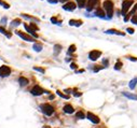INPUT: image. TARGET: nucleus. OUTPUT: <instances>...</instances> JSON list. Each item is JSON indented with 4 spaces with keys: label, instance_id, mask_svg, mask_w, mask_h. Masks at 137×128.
Returning <instances> with one entry per match:
<instances>
[{
    "label": "nucleus",
    "instance_id": "1",
    "mask_svg": "<svg viewBox=\"0 0 137 128\" xmlns=\"http://www.w3.org/2000/svg\"><path fill=\"white\" fill-rule=\"evenodd\" d=\"M103 5H104V9L106 10L108 17H111L112 13H113V3H112V1L111 0H105Z\"/></svg>",
    "mask_w": 137,
    "mask_h": 128
},
{
    "label": "nucleus",
    "instance_id": "2",
    "mask_svg": "<svg viewBox=\"0 0 137 128\" xmlns=\"http://www.w3.org/2000/svg\"><path fill=\"white\" fill-rule=\"evenodd\" d=\"M41 111H42V112L44 113L46 116H50V115H52V114L54 113V108L52 107L51 105L46 103V105H41Z\"/></svg>",
    "mask_w": 137,
    "mask_h": 128
},
{
    "label": "nucleus",
    "instance_id": "3",
    "mask_svg": "<svg viewBox=\"0 0 137 128\" xmlns=\"http://www.w3.org/2000/svg\"><path fill=\"white\" fill-rule=\"evenodd\" d=\"M132 4H133L132 0H125V1H123V3H122V14L123 15L126 14V12L129 10V8L132 7Z\"/></svg>",
    "mask_w": 137,
    "mask_h": 128
},
{
    "label": "nucleus",
    "instance_id": "4",
    "mask_svg": "<svg viewBox=\"0 0 137 128\" xmlns=\"http://www.w3.org/2000/svg\"><path fill=\"white\" fill-rule=\"evenodd\" d=\"M10 73H11V69L9 68V67H7V66L0 67V77H1V78L9 77Z\"/></svg>",
    "mask_w": 137,
    "mask_h": 128
},
{
    "label": "nucleus",
    "instance_id": "5",
    "mask_svg": "<svg viewBox=\"0 0 137 128\" xmlns=\"http://www.w3.org/2000/svg\"><path fill=\"white\" fill-rule=\"evenodd\" d=\"M100 55H102V52L94 50V51L90 52V54H89V58L91 59V60H96V59H98L99 57H100Z\"/></svg>",
    "mask_w": 137,
    "mask_h": 128
},
{
    "label": "nucleus",
    "instance_id": "6",
    "mask_svg": "<svg viewBox=\"0 0 137 128\" xmlns=\"http://www.w3.org/2000/svg\"><path fill=\"white\" fill-rule=\"evenodd\" d=\"M43 93H44V90H43L40 86H38V85H36L33 89H31V94H33V96H40V95H42Z\"/></svg>",
    "mask_w": 137,
    "mask_h": 128
},
{
    "label": "nucleus",
    "instance_id": "7",
    "mask_svg": "<svg viewBox=\"0 0 137 128\" xmlns=\"http://www.w3.org/2000/svg\"><path fill=\"white\" fill-rule=\"evenodd\" d=\"M16 35H17V36H20L21 38L23 39V40H25V41H28V42L33 41V39L31 38L30 36H28V35H26V33H23L22 31H16Z\"/></svg>",
    "mask_w": 137,
    "mask_h": 128
},
{
    "label": "nucleus",
    "instance_id": "8",
    "mask_svg": "<svg viewBox=\"0 0 137 128\" xmlns=\"http://www.w3.org/2000/svg\"><path fill=\"white\" fill-rule=\"evenodd\" d=\"M86 117L89 118L92 123H94V124H98L99 123V118L97 117L96 115H94L93 113H91V112H89L87 114H86Z\"/></svg>",
    "mask_w": 137,
    "mask_h": 128
},
{
    "label": "nucleus",
    "instance_id": "9",
    "mask_svg": "<svg viewBox=\"0 0 137 128\" xmlns=\"http://www.w3.org/2000/svg\"><path fill=\"white\" fill-rule=\"evenodd\" d=\"M63 9L66 11H74L76 9V4H75V2H68L66 4H64Z\"/></svg>",
    "mask_w": 137,
    "mask_h": 128
},
{
    "label": "nucleus",
    "instance_id": "10",
    "mask_svg": "<svg viewBox=\"0 0 137 128\" xmlns=\"http://www.w3.org/2000/svg\"><path fill=\"white\" fill-rule=\"evenodd\" d=\"M98 0H87V11H91L94 8V5L97 4Z\"/></svg>",
    "mask_w": 137,
    "mask_h": 128
},
{
    "label": "nucleus",
    "instance_id": "11",
    "mask_svg": "<svg viewBox=\"0 0 137 128\" xmlns=\"http://www.w3.org/2000/svg\"><path fill=\"white\" fill-rule=\"evenodd\" d=\"M24 27H25V29H26V30H27V32H28V33H30L31 36H33V37H35V38H38V35H37V33H36L35 31H33V29H31L30 27L28 26V25H26V24H25V25H24Z\"/></svg>",
    "mask_w": 137,
    "mask_h": 128
},
{
    "label": "nucleus",
    "instance_id": "12",
    "mask_svg": "<svg viewBox=\"0 0 137 128\" xmlns=\"http://www.w3.org/2000/svg\"><path fill=\"white\" fill-rule=\"evenodd\" d=\"M64 112L68 113V114H71V113H74V108L71 107L70 105H66L64 107Z\"/></svg>",
    "mask_w": 137,
    "mask_h": 128
},
{
    "label": "nucleus",
    "instance_id": "13",
    "mask_svg": "<svg viewBox=\"0 0 137 128\" xmlns=\"http://www.w3.org/2000/svg\"><path fill=\"white\" fill-rule=\"evenodd\" d=\"M18 82H20V84L22 85V86H25V85H27L28 83H29V81H28L26 78L24 77H21L20 79H18Z\"/></svg>",
    "mask_w": 137,
    "mask_h": 128
},
{
    "label": "nucleus",
    "instance_id": "14",
    "mask_svg": "<svg viewBox=\"0 0 137 128\" xmlns=\"http://www.w3.org/2000/svg\"><path fill=\"white\" fill-rule=\"evenodd\" d=\"M123 95H124L126 98H129V99L137 100V95H134V94H129V93H123Z\"/></svg>",
    "mask_w": 137,
    "mask_h": 128
},
{
    "label": "nucleus",
    "instance_id": "15",
    "mask_svg": "<svg viewBox=\"0 0 137 128\" xmlns=\"http://www.w3.org/2000/svg\"><path fill=\"white\" fill-rule=\"evenodd\" d=\"M136 84H137V78H134V79L129 82V88H131V89H134L135 87H136Z\"/></svg>",
    "mask_w": 137,
    "mask_h": 128
},
{
    "label": "nucleus",
    "instance_id": "16",
    "mask_svg": "<svg viewBox=\"0 0 137 128\" xmlns=\"http://www.w3.org/2000/svg\"><path fill=\"white\" fill-rule=\"evenodd\" d=\"M69 24H70L71 26H81L82 22L81 21H75V19H71V21H69Z\"/></svg>",
    "mask_w": 137,
    "mask_h": 128
},
{
    "label": "nucleus",
    "instance_id": "17",
    "mask_svg": "<svg viewBox=\"0 0 137 128\" xmlns=\"http://www.w3.org/2000/svg\"><path fill=\"white\" fill-rule=\"evenodd\" d=\"M96 15L98 16V17H104L105 12L102 10V9H97V10H96Z\"/></svg>",
    "mask_w": 137,
    "mask_h": 128
},
{
    "label": "nucleus",
    "instance_id": "18",
    "mask_svg": "<svg viewBox=\"0 0 137 128\" xmlns=\"http://www.w3.org/2000/svg\"><path fill=\"white\" fill-rule=\"evenodd\" d=\"M33 50H35L36 52H40L41 50H42V45H41V44H39V43L33 44Z\"/></svg>",
    "mask_w": 137,
    "mask_h": 128
},
{
    "label": "nucleus",
    "instance_id": "19",
    "mask_svg": "<svg viewBox=\"0 0 137 128\" xmlns=\"http://www.w3.org/2000/svg\"><path fill=\"white\" fill-rule=\"evenodd\" d=\"M106 32H107V33H117V35H121V36H124V33H123V32H120V31H117V30H114V29H109V30H107Z\"/></svg>",
    "mask_w": 137,
    "mask_h": 128
},
{
    "label": "nucleus",
    "instance_id": "20",
    "mask_svg": "<svg viewBox=\"0 0 137 128\" xmlns=\"http://www.w3.org/2000/svg\"><path fill=\"white\" fill-rule=\"evenodd\" d=\"M76 116H77V118H80V120H83V118L85 117V115H84V113L82 112V111H79V112H77Z\"/></svg>",
    "mask_w": 137,
    "mask_h": 128
},
{
    "label": "nucleus",
    "instance_id": "21",
    "mask_svg": "<svg viewBox=\"0 0 137 128\" xmlns=\"http://www.w3.org/2000/svg\"><path fill=\"white\" fill-rule=\"evenodd\" d=\"M0 32L3 33V35H5V36L8 37V38H11V33H9L8 31H5V29L2 28V27H0Z\"/></svg>",
    "mask_w": 137,
    "mask_h": 128
},
{
    "label": "nucleus",
    "instance_id": "22",
    "mask_svg": "<svg viewBox=\"0 0 137 128\" xmlns=\"http://www.w3.org/2000/svg\"><path fill=\"white\" fill-rule=\"evenodd\" d=\"M85 1L86 0H77V3H78L79 8H83L84 4H85Z\"/></svg>",
    "mask_w": 137,
    "mask_h": 128
},
{
    "label": "nucleus",
    "instance_id": "23",
    "mask_svg": "<svg viewBox=\"0 0 137 128\" xmlns=\"http://www.w3.org/2000/svg\"><path fill=\"white\" fill-rule=\"evenodd\" d=\"M121 67H122V62H118L117 64H116V66H114V69H116V70H120V69H121Z\"/></svg>",
    "mask_w": 137,
    "mask_h": 128
},
{
    "label": "nucleus",
    "instance_id": "24",
    "mask_svg": "<svg viewBox=\"0 0 137 128\" xmlns=\"http://www.w3.org/2000/svg\"><path fill=\"white\" fill-rule=\"evenodd\" d=\"M56 93H57V95H58V96H61L62 98H65V99H69V96L64 95V94H62V93L59 92V90H57V92H56Z\"/></svg>",
    "mask_w": 137,
    "mask_h": 128
},
{
    "label": "nucleus",
    "instance_id": "25",
    "mask_svg": "<svg viewBox=\"0 0 137 128\" xmlns=\"http://www.w3.org/2000/svg\"><path fill=\"white\" fill-rule=\"evenodd\" d=\"M76 51V45H70L69 46V50H68V53H74V52Z\"/></svg>",
    "mask_w": 137,
    "mask_h": 128
},
{
    "label": "nucleus",
    "instance_id": "26",
    "mask_svg": "<svg viewBox=\"0 0 137 128\" xmlns=\"http://www.w3.org/2000/svg\"><path fill=\"white\" fill-rule=\"evenodd\" d=\"M21 24V19H15L12 22V26H18Z\"/></svg>",
    "mask_w": 137,
    "mask_h": 128
},
{
    "label": "nucleus",
    "instance_id": "27",
    "mask_svg": "<svg viewBox=\"0 0 137 128\" xmlns=\"http://www.w3.org/2000/svg\"><path fill=\"white\" fill-rule=\"evenodd\" d=\"M54 49H55V54L56 53H59V51H61V49H62V46L61 45H55V46H54Z\"/></svg>",
    "mask_w": 137,
    "mask_h": 128
},
{
    "label": "nucleus",
    "instance_id": "28",
    "mask_svg": "<svg viewBox=\"0 0 137 128\" xmlns=\"http://www.w3.org/2000/svg\"><path fill=\"white\" fill-rule=\"evenodd\" d=\"M0 4H2V5H3V7H4V8H5V9H9V8H10V5H9V4H8V3H5V2H3L2 0H0Z\"/></svg>",
    "mask_w": 137,
    "mask_h": 128
},
{
    "label": "nucleus",
    "instance_id": "29",
    "mask_svg": "<svg viewBox=\"0 0 137 128\" xmlns=\"http://www.w3.org/2000/svg\"><path fill=\"white\" fill-rule=\"evenodd\" d=\"M51 22H52V23H54V24H58V25H61V22L57 21L55 17H52L51 18Z\"/></svg>",
    "mask_w": 137,
    "mask_h": 128
},
{
    "label": "nucleus",
    "instance_id": "30",
    "mask_svg": "<svg viewBox=\"0 0 137 128\" xmlns=\"http://www.w3.org/2000/svg\"><path fill=\"white\" fill-rule=\"evenodd\" d=\"M30 28H31V29H33V31H35V30H36V31L38 30V27H37V26H36V25H35V24H33V23H31V24H30Z\"/></svg>",
    "mask_w": 137,
    "mask_h": 128
},
{
    "label": "nucleus",
    "instance_id": "31",
    "mask_svg": "<svg viewBox=\"0 0 137 128\" xmlns=\"http://www.w3.org/2000/svg\"><path fill=\"white\" fill-rule=\"evenodd\" d=\"M132 23L133 24H136V25H137V15H134L132 17Z\"/></svg>",
    "mask_w": 137,
    "mask_h": 128
},
{
    "label": "nucleus",
    "instance_id": "32",
    "mask_svg": "<svg viewBox=\"0 0 137 128\" xmlns=\"http://www.w3.org/2000/svg\"><path fill=\"white\" fill-rule=\"evenodd\" d=\"M33 69H35V70H37V71H40L41 73H44V70H43V69H41V68H38V67H35Z\"/></svg>",
    "mask_w": 137,
    "mask_h": 128
},
{
    "label": "nucleus",
    "instance_id": "33",
    "mask_svg": "<svg viewBox=\"0 0 137 128\" xmlns=\"http://www.w3.org/2000/svg\"><path fill=\"white\" fill-rule=\"evenodd\" d=\"M127 31H129V33H134V29L133 28H127Z\"/></svg>",
    "mask_w": 137,
    "mask_h": 128
},
{
    "label": "nucleus",
    "instance_id": "34",
    "mask_svg": "<svg viewBox=\"0 0 137 128\" xmlns=\"http://www.w3.org/2000/svg\"><path fill=\"white\" fill-rule=\"evenodd\" d=\"M129 60H133V62H136V60H137V58H135V57H131V56L129 57Z\"/></svg>",
    "mask_w": 137,
    "mask_h": 128
},
{
    "label": "nucleus",
    "instance_id": "35",
    "mask_svg": "<svg viewBox=\"0 0 137 128\" xmlns=\"http://www.w3.org/2000/svg\"><path fill=\"white\" fill-rule=\"evenodd\" d=\"M70 67H71V69H76V68H77V65L76 64H71Z\"/></svg>",
    "mask_w": 137,
    "mask_h": 128
},
{
    "label": "nucleus",
    "instance_id": "36",
    "mask_svg": "<svg viewBox=\"0 0 137 128\" xmlns=\"http://www.w3.org/2000/svg\"><path fill=\"white\" fill-rule=\"evenodd\" d=\"M136 10H137V4L135 5L134 8H133V10H132V12H131V14H133V13H134V12H135V11H136Z\"/></svg>",
    "mask_w": 137,
    "mask_h": 128
},
{
    "label": "nucleus",
    "instance_id": "37",
    "mask_svg": "<svg viewBox=\"0 0 137 128\" xmlns=\"http://www.w3.org/2000/svg\"><path fill=\"white\" fill-rule=\"evenodd\" d=\"M57 1H58V0H49L50 3H57Z\"/></svg>",
    "mask_w": 137,
    "mask_h": 128
},
{
    "label": "nucleus",
    "instance_id": "38",
    "mask_svg": "<svg viewBox=\"0 0 137 128\" xmlns=\"http://www.w3.org/2000/svg\"><path fill=\"white\" fill-rule=\"evenodd\" d=\"M75 96H76V97H80V96H81V93H76Z\"/></svg>",
    "mask_w": 137,
    "mask_h": 128
},
{
    "label": "nucleus",
    "instance_id": "39",
    "mask_svg": "<svg viewBox=\"0 0 137 128\" xmlns=\"http://www.w3.org/2000/svg\"><path fill=\"white\" fill-rule=\"evenodd\" d=\"M59 1H62V2H65V1H67V0H59Z\"/></svg>",
    "mask_w": 137,
    "mask_h": 128
},
{
    "label": "nucleus",
    "instance_id": "40",
    "mask_svg": "<svg viewBox=\"0 0 137 128\" xmlns=\"http://www.w3.org/2000/svg\"><path fill=\"white\" fill-rule=\"evenodd\" d=\"M43 128H50V127H48V126H44V127H43Z\"/></svg>",
    "mask_w": 137,
    "mask_h": 128
}]
</instances>
